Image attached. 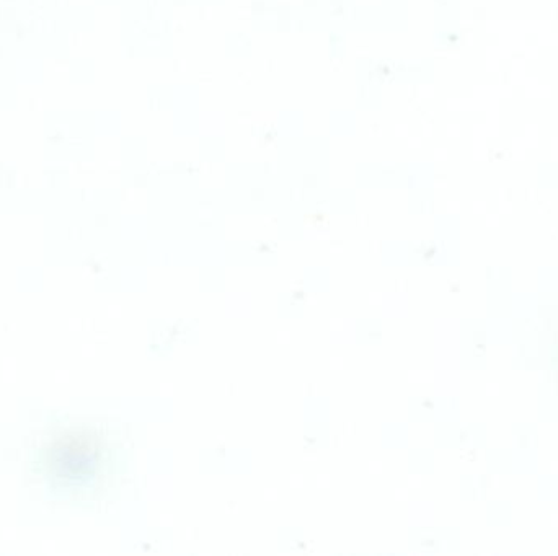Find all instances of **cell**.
<instances>
[{
  "label": "cell",
  "mask_w": 558,
  "mask_h": 556,
  "mask_svg": "<svg viewBox=\"0 0 558 556\" xmlns=\"http://www.w3.org/2000/svg\"><path fill=\"white\" fill-rule=\"evenodd\" d=\"M53 455V467L58 470L61 477L71 478V480L87 477L95 467V452L92 447L80 442L59 446Z\"/></svg>",
  "instance_id": "cell-1"
}]
</instances>
